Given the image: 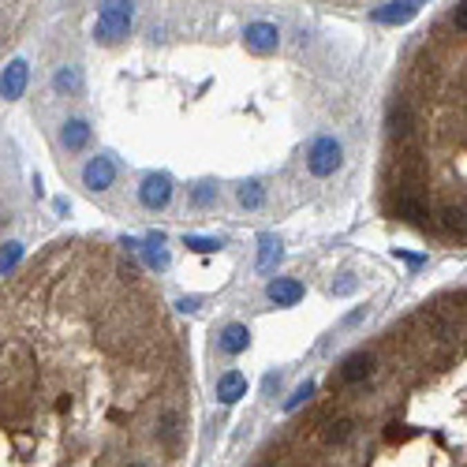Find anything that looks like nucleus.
I'll use <instances>...</instances> for the list:
<instances>
[{
	"mask_svg": "<svg viewBox=\"0 0 467 467\" xmlns=\"http://www.w3.org/2000/svg\"><path fill=\"white\" fill-rule=\"evenodd\" d=\"M262 183L258 180H251V183H243L240 187V206H247V209H258L262 206Z\"/></svg>",
	"mask_w": 467,
	"mask_h": 467,
	"instance_id": "4468645a",
	"label": "nucleus"
},
{
	"mask_svg": "<svg viewBox=\"0 0 467 467\" xmlns=\"http://www.w3.org/2000/svg\"><path fill=\"white\" fill-rule=\"evenodd\" d=\"M243 41H247V49H254V53H273L280 41V34H277V26H269V23H251L243 34Z\"/></svg>",
	"mask_w": 467,
	"mask_h": 467,
	"instance_id": "39448f33",
	"label": "nucleus"
},
{
	"mask_svg": "<svg viewBox=\"0 0 467 467\" xmlns=\"http://www.w3.org/2000/svg\"><path fill=\"white\" fill-rule=\"evenodd\" d=\"M269 299L277 307H296L299 299H303V285H299V280H292V277L273 280V285H269Z\"/></svg>",
	"mask_w": 467,
	"mask_h": 467,
	"instance_id": "0eeeda50",
	"label": "nucleus"
},
{
	"mask_svg": "<svg viewBox=\"0 0 467 467\" xmlns=\"http://www.w3.org/2000/svg\"><path fill=\"white\" fill-rule=\"evenodd\" d=\"M397 258H404V262H411V265H423V262H426L423 254H411V251H397Z\"/></svg>",
	"mask_w": 467,
	"mask_h": 467,
	"instance_id": "412c9836",
	"label": "nucleus"
},
{
	"mask_svg": "<svg viewBox=\"0 0 467 467\" xmlns=\"http://www.w3.org/2000/svg\"><path fill=\"white\" fill-rule=\"evenodd\" d=\"M113 180H116V169H113L108 158H94L86 169H82V183H86L90 191H105Z\"/></svg>",
	"mask_w": 467,
	"mask_h": 467,
	"instance_id": "423d86ee",
	"label": "nucleus"
},
{
	"mask_svg": "<svg viewBox=\"0 0 467 467\" xmlns=\"http://www.w3.org/2000/svg\"><path fill=\"white\" fill-rule=\"evenodd\" d=\"M247 344H251V333H247V325H225V333H221V347H225L228 355H240Z\"/></svg>",
	"mask_w": 467,
	"mask_h": 467,
	"instance_id": "f8f14e48",
	"label": "nucleus"
},
{
	"mask_svg": "<svg viewBox=\"0 0 467 467\" xmlns=\"http://www.w3.org/2000/svg\"><path fill=\"white\" fill-rule=\"evenodd\" d=\"M23 86H26V64H8L4 71V97L8 102H15V97H23Z\"/></svg>",
	"mask_w": 467,
	"mask_h": 467,
	"instance_id": "9d476101",
	"label": "nucleus"
},
{
	"mask_svg": "<svg viewBox=\"0 0 467 467\" xmlns=\"http://www.w3.org/2000/svg\"><path fill=\"white\" fill-rule=\"evenodd\" d=\"M57 90H60V94H79V90H82V75L75 68H64L57 75Z\"/></svg>",
	"mask_w": 467,
	"mask_h": 467,
	"instance_id": "2eb2a0df",
	"label": "nucleus"
},
{
	"mask_svg": "<svg viewBox=\"0 0 467 467\" xmlns=\"http://www.w3.org/2000/svg\"><path fill=\"white\" fill-rule=\"evenodd\" d=\"M310 397H314V385H310V381H307V385H299L296 392H292V400H285V411H296V408H303Z\"/></svg>",
	"mask_w": 467,
	"mask_h": 467,
	"instance_id": "f3484780",
	"label": "nucleus"
},
{
	"mask_svg": "<svg viewBox=\"0 0 467 467\" xmlns=\"http://www.w3.org/2000/svg\"><path fill=\"white\" fill-rule=\"evenodd\" d=\"M19 251H23L19 243H4V258H0V273H4V277L15 269V262H19Z\"/></svg>",
	"mask_w": 467,
	"mask_h": 467,
	"instance_id": "a211bd4d",
	"label": "nucleus"
},
{
	"mask_svg": "<svg viewBox=\"0 0 467 467\" xmlns=\"http://www.w3.org/2000/svg\"><path fill=\"white\" fill-rule=\"evenodd\" d=\"M277 262H280V240L277 236H262L258 240V269L269 273Z\"/></svg>",
	"mask_w": 467,
	"mask_h": 467,
	"instance_id": "9b49d317",
	"label": "nucleus"
},
{
	"mask_svg": "<svg viewBox=\"0 0 467 467\" xmlns=\"http://www.w3.org/2000/svg\"><path fill=\"white\" fill-rule=\"evenodd\" d=\"M213 202V183H198V191H195V206H209Z\"/></svg>",
	"mask_w": 467,
	"mask_h": 467,
	"instance_id": "aec40b11",
	"label": "nucleus"
},
{
	"mask_svg": "<svg viewBox=\"0 0 467 467\" xmlns=\"http://www.w3.org/2000/svg\"><path fill=\"white\" fill-rule=\"evenodd\" d=\"M127 467H150V464H142V460H131V464H127Z\"/></svg>",
	"mask_w": 467,
	"mask_h": 467,
	"instance_id": "4be33fe9",
	"label": "nucleus"
},
{
	"mask_svg": "<svg viewBox=\"0 0 467 467\" xmlns=\"http://www.w3.org/2000/svg\"><path fill=\"white\" fill-rule=\"evenodd\" d=\"M86 142H90V127L82 120H71L64 127V146H68V150H82Z\"/></svg>",
	"mask_w": 467,
	"mask_h": 467,
	"instance_id": "ddd939ff",
	"label": "nucleus"
},
{
	"mask_svg": "<svg viewBox=\"0 0 467 467\" xmlns=\"http://www.w3.org/2000/svg\"><path fill=\"white\" fill-rule=\"evenodd\" d=\"M415 12H419V4H381V8H374V19L378 23H408V19H415Z\"/></svg>",
	"mask_w": 467,
	"mask_h": 467,
	"instance_id": "1a4fd4ad",
	"label": "nucleus"
},
{
	"mask_svg": "<svg viewBox=\"0 0 467 467\" xmlns=\"http://www.w3.org/2000/svg\"><path fill=\"white\" fill-rule=\"evenodd\" d=\"M187 247L191 251H221L217 240H202V236H187Z\"/></svg>",
	"mask_w": 467,
	"mask_h": 467,
	"instance_id": "6ab92c4d",
	"label": "nucleus"
},
{
	"mask_svg": "<svg viewBox=\"0 0 467 467\" xmlns=\"http://www.w3.org/2000/svg\"><path fill=\"white\" fill-rule=\"evenodd\" d=\"M142 206H150V209H161V206H169V198H172V180L164 176V172H153V176H146L142 180Z\"/></svg>",
	"mask_w": 467,
	"mask_h": 467,
	"instance_id": "20e7f679",
	"label": "nucleus"
},
{
	"mask_svg": "<svg viewBox=\"0 0 467 467\" xmlns=\"http://www.w3.org/2000/svg\"><path fill=\"white\" fill-rule=\"evenodd\" d=\"M243 392H247V378L240 370H228L221 381H217V400L221 404H236V400H243Z\"/></svg>",
	"mask_w": 467,
	"mask_h": 467,
	"instance_id": "6e6552de",
	"label": "nucleus"
},
{
	"mask_svg": "<svg viewBox=\"0 0 467 467\" xmlns=\"http://www.w3.org/2000/svg\"><path fill=\"white\" fill-rule=\"evenodd\" d=\"M131 23V8L127 4H102L97 12V41H120Z\"/></svg>",
	"mask_w": 467,
	"mask_h": 467,
	"instance_id": "f257e3e1",
	"label": "nucleus"
},
{
	"mask_svg": "<svg viewBox=\"0 0 467 467\" xmlns=\"http://www.w3.org/2000/svg\"><path fill=\"white\" fill-rule=\"evenodd\" d=\"M448 26H456L460 34H467V0H460V4L448 8Z\"/></svg>",
	"mask_w": 467,
	"mask_h": 467,
	"instance_id": "dca6fc26",
	"label": "nucleus"
},
{
	"mask_svg": "<svg viewBox=\"0 0 467 467\" xmlns=\"http://www.w3.org/2000/svg\"><path fill=\"white\" fill-rule=\"evenodd\" d=\"M307 164H310L314 176H333L336 164H341V142H336V139H318L314 146H310Z\"/></svg>",
	"mask_w": 467,
	"mask_h": 467,
	"instance_id": "7ed1b4c3",
	"label": "nucleus"
},
{
	"mask_svg": "<svg viewBox=\"0 0 467 467\" xmlns=\"http://www.w3.org/2000/svg\"><path fill=\"white\" fill-rule=\"evenodd\" d=\"M374 355L370 352H355V355H347V359L336 366V378H333V385H359V381H366L374 374Z\"/></svg>",
	"mask_w": 467,
	"mask_h": 467,
	"instance_id": "f03ea898",
	"label": "nucleus"
}]
</instances>
